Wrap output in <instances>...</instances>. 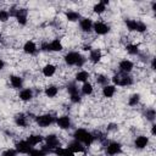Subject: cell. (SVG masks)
<instances>
[{
  "label": "cell",
  "mask_w": 156,
  "mask_h": 156,
  "mask_svg": "<svg viewBox=\"0 0 156 156\" xmlns=\"http://www.w3.org/2000/svg\"><path fill=\"white\" fill-rule=\"evenodd\" d=\"M106 5H108V1L107 0H102V1H100L98 4H95L94 7H93V10H94L95 13H102L106 10Z\"/></svg>",
  "instance_id": "21"
},
{
  "label": "cell",
  "mask_w": 156,
  "mask_h": 156,
  "mask_svg": "<svg viewBox=\"0 0 156 156\" xmlns=\"http://www.w3.org/2000/svg\"><path fill=\"white\" fill-rule=\"evenodd\" d=\"M102 58V54L99 49H94V50H90V54H89V61L93 62V63H98L100 60Z\"/></svg>",
  "instance_id": "16"
},
{
  "label": "cell",
  "mask_w": 156,
  "mask_h": 156,
  "mask_svg": "<svg viewBox=\"0 0 156 156\" xmlns=\"http://www.w3.org/2000/svg\"><path fill=\"white\" fill-rule=\"evenodd\" d=\"M66 18H67L69 22H76V21H78V20L80 18V15H79V12H77V11H68V12L66 13Z\"/></svg>",
  "instance_id": "29"
},
{
  "label": "cell",
  "mask_w": 156,
  "mask_h": 156,
  "mask_svg": "<svg viewBox=\"0 0 156 156\" xmlns=\"http://www.w3.org/2000/svg\"><path fill=\"white\" fill-rule=\"evenodd\" d=\"M58 93V88L56 85H49L45 88V95L48 98H55Z\"/></svg>",
  "instance_id": "25"
},
{
  "label": "cell",
  "mask_w": 156,
  "mask_h": 156,
  "mask_svg": "<svg viewBox=\"0 0 156 156\" xmlns=\"http://www.w3.org/2000/svg\"><path fill=\"white\" fill-rule=\"evenodd\" d=\"M55 72H56V67H55L54 65H51V63H48V65H45V66L43 67V74H44V77H46V78L52 77V76L55 74Z\"/></svg>",
  "instance_id": "17"
},
{
  "label": "cell",
  "mask_w": 156,
  "mask_h": 156,
  "mask_svg": "<svg viewBox=\"0 0 156 156\" xmlns=\"http://www.w3.org/2000/svg\"><path fill=\"white\" fill-rule=\"evenodd\" d=\"M32 150V146L27 143V140H21L18 143H16V151L20 154H29V151Z\"/></svg>",
  "instance_id": "9"
},
{
  "label": "cell",
  "mask_w": 156,
  "mask_h": 156,
  "mask_svg": "<svg viewBox=\"0 0 156 156\" xmlns=\"http://www.w3.org/2000/svg\"><path fill=\"white\" fill-rule=\"evenodd\" d=\"M4 67H5V62H4V61H2L1 58H0V71H1V69H2Z\"/></svg>",
  "instance_id": "41"
},
{
  "label": "cell",
  "mask_w": 156,
  "mask_h": 156,
  "mask_svg": "<svg viewBox=\"0 0 156 156\" xmlns=\"http://www.w3.org/2000/svg\"><path fill=\"white\" fill-rule=\"evenodd\" d=\"M0 40H1V34H0Z\"/></svg>",
  "instance_id": "44"
},
{
  "label": "cell",
  "mask_w": 156,
  "mask_h": 156,
  "mask_svg": "<svg viewBox=\"0 0 156 156\" xmlns=\"http://www.w3.org/2000/svg\"><path fill=\"white\" fill-rule=\"evenodd\" d=\"M37 50H38V49H37V45H35V43L32 41V40L26 41L24 45H23V51H24L26 54H28V55H33V54H35Z\"/></svg>",
  "instance_id": "14"
},
{
  "label": "cell",
  "mask_w": 156,
  "mask_h": 156,
  "mask_svg": "<svg viewBox=\"0 0 156 156\" xmlns=\"http://www.w3.org/2000/svg\"><path fill=\"white\" fill-rule=\"evenodd\" d=\"M126 49H127V51H128L130 55H136V54H139V48H138V45H135V44H128V45L126 46Z\"/></svg>",
  "instance_id": "32"
},
{
  "label": "cell",
  "mask_w": 156,
  "mask_h": 156,
  "mask_svg": "<svg viewBox=\"0 0 156 156\" xmlns=\"http://www.w3.org/2000/svg\"><path fill=\"white\" fill-rule=\"evenodd\" d=\"M155 124H152V128H151V133H152V135H155Z\"/></svg>",
  "instance_id": "42"
},
{
  "label": "cell",
  "mask_w": 156,
  "mask_h": 156,
  "mask_svg": "<svg viewBox=\"0 0 156 156\" xmlns=\"http://www.w3.org/2000/svg\"><path fill=\"white\" fill-rule=\"evenodd\" d=\"M71 101H72V102H74V104L79 102V101H80V95H79V94H76V95H71Z\"/></svg>",
  "instance_id": "39"
},
{
  "label": "cell",
  "mask_w": 156,
  "mask_h": 156,
  "mask_svg": "<svg viewBox=\"0 0 156 156\" xmlns=\"http://www.w3.org/2000/svg\"><path fill=\"white\" fill-rule=\"evenodd\" d=\"M80 90H82V94H83V95H90V94L93 93L94 88H93V85H91L89 82H85V83H83Z\"/></svg>",
  "instance_id": "28"
},
{
  "label": "cell",
  "mask_w": 156,
  "mask_h": 156,
  "mask_svg": "<svg viewBox=\"0 0 156 156\" xmlns=\"http://www.w3.org/2000/svg\"><path fill=\"white\" fill-rule=\"evenodd\" d=\"M46 154H48V149L43 147V149H32L28 155L29 156H46Z\"/></svg>",
  "instance_id": "27"
},
{
  "label": "cell",
  "mask_w": 156,
  "mask_h": 156,
  "mask_svg": "<svg viewBox=\"0 0 156 156\" xmlns=\"http://www.w3.org/2000/svg\"><path fill=\"white\" fill-rule=\"evenodd\" d=\"M52 151L57 156H74V154L69 149H67V147H57V149H55Z\"/></svg>",
  "instance_id": "23"
},
{
  "label": "cell",
  "mask_w": 156,
  "mask_h": 156,
  "mask_svg": "<svg viewBox=\"0 0 156 156\" xmlns=\"http://www.w3.org/2000/svg\"><path fill=\"white\" fill-rule=\"evenodd\" d=\"M17 155V151L16 150H12V149H7L2 152L1 156H16Z\"/></svg>",
  "instance_id": "38"
},
{
  "label": "cell",
  "mask_w": 156,
  "mask_h": 156,
  "mask_svg": "<svg viewBox=\"0 0 156 156\" xmlns=\"http://www.w3.org/2000/svg\"><path fill=\"white\" fill-rule=\"evenodd\" d=\"M79 27L84 33H89L93 30V21L90 18H82L79 21Z\"/></svg>",
  "instance_id": "11"
},
{
  "label": "cell",
  "mask_w": 156,
  "mask_h": 156,
  "mask_svg": "<svg viewBox=\"0 0 156 156\" xmlns=\"http://www.w3.org/2000/svg\"><path fill=\"white\" fill-rule=\"evenodd\" d=\"M121 151H122V145L117 141H111L106 146V152L110 156H116V155L121 154Z\"/></svg>",
  "instance_id": "7"
},
{
  "label": "cell",
  "mask_w": 156,
  "mask_h": 156,
  "mask_svg": "<svg viewBox=\"0 0 156 156\" xmlns=\"http://www.w3.org/2000/svg\"><path fill=\"white\" fill-rule=\"evenodd\" d=\"M10 83H11L12 88L20 89V88H22V85H23V79H22L20 76H11V77H10Z\"/></svg>",
  "instance_id": "19"
},
{
  "label": "cell",
  "mask_w": 156,
  "mask_h": 156,
  "mask_svg": "<svg viewBox=\"0 0 156 156\" xmlns=\"http://www.w3.org/2000/svg\"><path fill=\"white\" fill-rule=\"evenodd\" d=\"M49 45H50V51H61L63 48L60 39H54L51 43H49Z\"/></svg>",
  "instance_id": "26"
},
{
  "label": "cell",
  "mask_w": 156,
  "mask_h": 156,
  "mask_svg": "<svg viewBox=\"0 0 156 156\" xmlns=\"http://www.w3.org/2000/svg\"><path fill=\"white\" fill-rule=\"evenodd\" d=\"M116 127H115V124H110V127H108V129H115Z\"/></svg>",
  "instance_id": "43"
},
{
  "label": "cell",
  "mask_w": 156,
  "mask_h": 156,
  "mask_svg": "<svg viewBox=\"0 0 156 156\" xmlns=\"http://www.w3.org/2000/svg\"><path fill=\"white\" fill-rule=\"evenodd\" d=\"M56 124L61 129H68L71 127V118L68 116H60L56 119Z\"/></svg>",
  "instance_id": "10"
},
{
  "label": "cell",
  "mask_w": 156,
  "mask_h": 156,
  "mask_svg": "<svg viewBox=\"0 0 156 156\" xmlns=\"http://www.w3.org/2000/svg\"><path fill=\"white\" fill-rule=\"evenodd\" d=\"M139 101H140V95H139V94H133V95H130V98L128 99L129 106H136V105L139 104Z\"/></svg>",
  "instance_id": "30"
},
{
  "label": "cell",
  "mask_w": 156,
  "mask_h": 156,
  "mask_svg": "<svg viewBox=\"0 0 156 156\" xmlns=\"http://www.w3.org/2000/svg\"><path fill=\"white\" fill-rule=\"evenodd\" d=\"M67 149H69L73 154H76V152H84V151H85V146H84L82 143L77 141V140L71 141V143L68 144V147H67Z\"/></svg>",
  "instance_id": "12"
},
{
  "label": "cell",
  "mask_w": 156,
  "mask_h": 156,
  "mask_svg": "<svg viewBox=\"0 0 156 156\" xmlns=\"http://www.w3.org/2000/svg\"><path fill=\"white\" fill-rule=\"evenodd\" d=\"M155 110L154 108H150V110H146V112H145V116H146V119H149V121H151V122H154V119H155Z\"/></svg>",
  "instance_id": "36"
},
{
  "label": "cell",
  "mask_w": 156,
  "mask_h": 156,
  "mask_svg": "<svg viewBox=\"0 0 156 156\" xmlns=\"http://www.w3.org/2000/svg\"><path fill=\"white\" fill-rule=\"evenodd\" d=\"M67 91L69 93V95H76V94H79L78 88H77L76 83H69V84L67 85Z\"/></svg>",
  "instance_id": "33"
},
{
  "label": "cell",
  "mask_w": 156,
  "mask_h": 156,
  "mask_svg": "<svg viewBox=\"0 0 156 156\" xmlns=\"http://www.w3.org/2000/svg\"><path fill=\"white\" fill-rule=\"evenodd\" d=\"M45 147L48 150H55V149L60 147V139L54 134L45 136Z\"/></svg>",
  "instance_id": "5"
},
{
  "label": "cell",
  "mask_w": 156,
  "mask_h": 156,
  "mask_svg": "<svg viewBox=\"0 0 156 156\" xmlns=\"http://www.w3.org/2000/svg\"><path fill=\"white\" fill-rule=\"evenodd\" d=\"M136 24H138V21L135 20H126V26L130 32L136 30Z\"/></svg>",
  "instance_id": "31"
},
{
  "label": "cell",
  "mask_w": 156,
  "mask_h": 156,
  "mask_svg": "<svg viewBox=\"0 0 156 156\" xmlns=\"http://www.w3.org/2000/svg\"><path fill=\"white\" fill-rule=\"evenodd\" d=\"M147 144H149V138L145 135H139L134 140V146L136 149H145L147 146Z\"/></svg>",
  "instance_id": "13"
},
{
  "label": "cell",
  "mask_w": 156,
  "mask_h": 156,
  "mask_svg": "<svg viewBox=\"0 0 156 156\" xmlns=\"http://www.w3.org/2000/svg\"><path fill=\"white\" fill-rule=\"evenodd\" d=\"M41 141H43V136L39 135V134H32V135H29L27 138V143L30 146H34V145H37V144H39Z\"/></svg>",
  "instance_id": "22"
},
{
  "label": "cell",
  "mask_w": 156,
  "mask_h": 156,
  "mask_svg": "<svg viewBox=\"0 0 156 156\" xmlns=\"http://www.w3.org/2000/svg\"><path fill=\"white\" fill-rule=\"evenodd\" d=\"M89 77H90L89 72H88V71H84V69H82V71L77 72V74H76V80H77V82H82V83H85V82L88 80V78H89Z\"/></svg>",
  "instance_id": "24"
},
{
  "label": "cell",
  "mask_w": 156,
  "mask_h": 156,
  "mask_svg": "<svg viewBox=\"0 0 156 156\" xmlns=\"http://www.w3.org/2000/svg\"><path fill=\"white\" fill-rule=\"evenodd\" d=\"M41 50H43V51H50V45H49V43H43V44H41Z\"/></svg>",
  "instance_id": "40"
},
{
  "label": "cell",
  "mask_w": 156,
  "mask_h": 156,
  "mask_svg": "<svg viewBox=\"0 0 156 156\" xmlns=\"http://www.w3.org/2000/svg\"><path fill=\"white\" fill-rule=\"evenodd\" d=\"M95 80H96V83L98 84H101V85H107V78L104 76V74H98L96 76V78H95Z\"/></svg>",
  "instance_id": "34"
},
{
  "label": "cell",
  "mask_w": 156,
  "mask_h": 156,
  "mask_svg": "<svg viewBox=\"0 0 156 156\" xmlns=\"http://www.w3.org/2000/svg\"><path fill=\"white\" fill-rule=\"evenodd\" d=\"M93 30L99 35H105V34H107L110 32V26L106 24L105 22L98 21V22L93 23Z\"/></svg>",
  "instance_id": "6"
},
{
  "label": "cell",
  "mask_w": 156,
  "mask_h": 156,
  "mask_svg": "<svg viewBox=\"0 0 156 156\" xmlns=\"http://www.w3.org/2000/svg\"><path fill=\"white\" fill-rule=\"evenodd\" d=\"M10 18V12L7 10H0V22H6Z\"/></svg>",
  "instance_id": "35"
},
{
  "label": "cell",
  "mask_w": 156,
  "mask_h": 156,
  "mask_svg": "<svg viewBox=\"0 0 156 156\" xmlns=\"http://www.w3.org/2000/svg\"><path fill=\"white\" fill-rule=\"evenodd\" d=\"M63 58H65V62L68 66H78V67H82L85 63V57H83L77 51H69V52H67Z\"/></svg>",
  "instance_id": "2"
},
{
  "label": "cell",
  "mask_w": 156,
  "mask_h": 156,
  "mask_svg": "<svg viewBox=\"0 0 156 156\" xmlns=\"http://www.w3.org/2000/svg\"><path fill=\"white\" fill-rule=\"evenodd\" d=\"M133 67H134V63L130 61V60H122L119 63H118V68H119V71L122 72V73H129L132 69H133Z\"/></svg>",
  "instance_id": "8"
},
{
  "label": "cell",
  "mask_w": 156,
  "mask_h": 156,
  "mask_svg": "<svg viewBox=\"0 0 156 156\" xmlns=\"http://www.w3.org/2000/svg\"><path fill=\"white\" fill-rule=\"evenodd\" d=\"M147 29V27H146V24L144 23V22H140V21H138V24H136V30L135 32H139V33H143V32H145Z\"/></svg>",
  "instance_id": "37"
},
{
  "label": "cell",
  "mask_w": 156,
  "mask_h": 156,
  "mask_svg": "<svg viewBox=\"0 0 156 156\" xmlns=\"http://www.w3.org/2000/svg\"><path fill=\"white\" fill-rule=\"evenodd\" d=\"M73 138H74V140L82 143V144L85 145V146L91 145L93 141L95 140L93 133H90V132H88V130H85V129H83V128L76 129V132L73 133Z\"/></svg>",
  "instance_id": "1"
},
{
  "label": "cell",
  "mask_w": 156,
  "mask_h": 156,
  "mask_svg": "<svg viewBox=\"0 0 156 156\" xmlns=\"http://www.w3.org/2000/svg\"><path fill=\"white\" fill-rule=\"evenodd\" d=\"M112 83L113 85H121V87H129L133 84V78L126 73L122 74H115L112 77Z\"/></svg>",
  "instance_id": "3"
},
{
  "label": "cell",
  "mask_w": 156,
  "mask_h": 156,
  "mask_svg": "<svg viewBox=\"0 0 156 156\" xmlns=\"http://www.w3.org/2000/svg\"><path fill=\"white\" fill-rule=\"evenodd\" d=\"M15 123H16V126H18V127H22V128L27 127V124H28V121H27V117H26V115H24V113H18V115L15 117Z\"/></svg>",
  "instance_id": "18"
},
{
  "label": "cell",
  "mask_w": 156,
  "mask_h": 156,
  "mask_svg": "<svg viewBox=\"0 0 156 156\" xmlns=\"http://www.w3.org/2000/svg\"><path fill=\"white\" fill-rule=\"evenodd\" d=\"M115 93H116V87L112 84V85H105L104 88H102V95H104V98H112L113 95H115Z\"/></svg>",
  "instance_id": "20"
},
{
  "label": "cell",
  "mask_w": 156,
  "mask_h": 156,
  "mask_svg": "<svg viewBox=\"0 0 156 156\" xmlns=\"http://www.w3.org/2000/svg\"><path fill=\"white\" fill-rule=\"evenodd\" d=\"M20 99L22 101H30L33 99V90L29 89V88H24L20 91Z\"/></svg>",
  "instance_id": "15"
},
{
  "label": "cell",
  "mask_w": 156,
  "mask_h": 156,
  "mask_svg": "<svg viewBox=\"0 0 156 156\" xmlns=\"http://www.w3.org/2000/svg\"><path fill=\"white\" fill-rule=\"evenodd\" d=\"M96 156H101V155H96Z\"/></svg>",
  "instance_id": "45"
},
{
  "label": "cell",
  "mask_w": 156,
  "mask_h": 156,
  "mask_svg": "<svg viewBox=\"0 0 156 156\" xmlns=\"http://www.w3.org/2000/svg\"><path fill=\"white\" fill-rule=\"evenodd\" d=\"M35 121H37V124H38L39 127H41V128H46V127L51 126V124L55 122V118H54L52 115H50V113H45V115L37 116Z\"/></svg>",
  "instance_id": "4"
}]
</instances>
